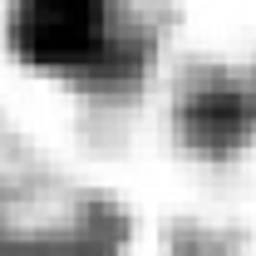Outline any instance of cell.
I'll list each match as a JSON object with an SVG mask.
<instances>
[{
  "label": "cell",
  "mask_w": 256,
  "mask_h": 256,
  "mask_svg": "<svg viewBox=\"0 0 256 256\" xmlns=\"http://www.w3.org/2000/svg\"><path fill=\"white\" fill-rule=\"evenodd\" d=\"M15 44L30 64L54 74H104L118 64L108 0H20Z\"/></svg>",
  "instance_id": "1"
},
{
  "label": "cell",
  "mask_w": 256,
  "mask_h": 256,
  "mask_svg": "<svg viewBox=\"0 0 256 256\" xmlns=\"http://www.w3.org/2000/svg\"><path fill=\"white\" fill-rule=\"evenodd\" d=\"M252 98L236 84H202L182 98V138L207 158H226L246 143L252 133Z\"/></svg>",
  "instance_id": "2"
},
{
  "label": "cell",
  "mask_w": 256,
  "mask_h": 256,
  "mask_svg": "<svg viewBox=\"0 0 256 256\" xmlns=\"http://www.w3.org/2000/svg\"><path fill=\"white\" fill-rule=\"evenodd\" d=\"M34 256H84V252H34Z\"/></svg>",
  "instance_id": "3"
}]
</instances>
